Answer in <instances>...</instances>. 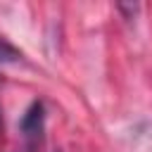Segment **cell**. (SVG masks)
Wrapping results in <instances>:
<instances>
[{
    "instance_id": "3957f363",
    "label": "cell",
    "mask_w": 152,
    "mask_h": 152,
    "mask_svg": "<svg viewBox=\"0 0 152 152\" xmlns=\"http://www.w3.org/2000/svg\"><path fill=\"white\" fill-rule=\"evenodd\" d=\"M116 7H119L121 12H126V14H128V19H131V17L138 12V5H124V2H121V5H116Z\"/></svg>"
},
{
    "instance_id": "7a4b0ae2",
    "label": "cell",
    "mask_w": 152,
    "mask_h": 152,
    "mask_svg": "<svg viewBox=\"0 0 152 152\" xmlns=\"http://www.w3.org/2000/svg\"><path fill=\"white\" fill-rule=\"evenodd\" d=\"M14 59H19V52L5 38H0V62H14Z\"/></svg>"
},
{
    "instance_id": "6da1fadb",
    "label": "cell",
    "mask_w": 152,
    "mask_h": 152,
    "mask_svg": "<svg viewBox=\"0 0 152 152\" xmlns=\"http://www.w3.org/2000/svg\"><path fill=\"white\" fill-rule=\"evenodd\" d=\"M19 131H21V138L26 140L28 147H38L40 145L43 131H45V107H43L40 100L28 104V109L24 112V116L19 121Z\"/></svg>"
}]
</instances>
